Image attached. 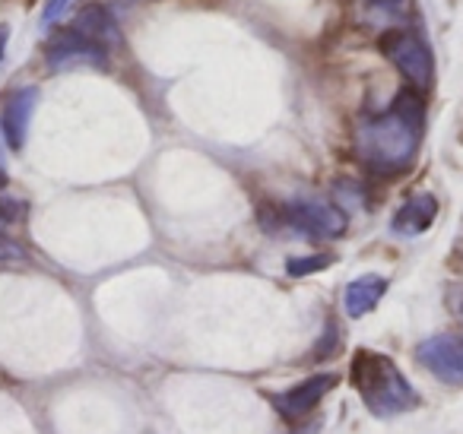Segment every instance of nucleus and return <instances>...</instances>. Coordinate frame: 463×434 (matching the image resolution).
<instances>
[{"mask_svg": "<svg viewBox=\"0 0 463 434\" xmlns=\"http://www.w3.org/2000/svg\"><path fill=\"white\" fill-rule=\"evenodd\" d=\"M422 118H425L422 99L416 92H400L387 115L362 121L359 134H355L359 159L368 168H374V172H384V175L403 172L419 149Z\"/></svg>", "mask_w": 463, "mask_h": 434, "instance_id": "nucleus-1", "label": "nucleus"}, {"mask_svg": "<svg viewBox=\"0 0 463 434\" xmlns=\"http://www.w3.org/2000/svg\"><path fill=\"white\" fill-rule=\"evenodd\" d=\"M353 383L359 390L362 402L378 419H393V415L412 412L419 406L416 390L403 377L391 355H381L372 349H359L353 355Z\"/></svg>", "mask_w": 463, "mask_h": 434, "instance_id": "nucleus-2", "label": "nucleus"}, {"mask_svg": "<svg viewBox=\"0 0 463 434\" xmlns=\"http://www.w3.org/2000/svg\"><path fill=\"white\" fill-rule=\"evenodd\" d=\"M381 52L400 71V77L410 86H416L419 92L429 90L431 80H435V61L431 52L419 35L412 33H391L381 39Z\"/></svg>", "mask_w": 463, "mask_h": 434, "instance_id": "nucleus-3", "label": "nucleus"}, {"mask_svg": "<svg viewBox=\"0 0 463 434\" xmlns=\"http://www.w3.org/2000/svg\"><path fill=\"white\" fill-rule=\"evenodd\" d=\"M286 216L296 229L308 231L315 238H336L346 231V216L334 203L321 197H296L286 206Z\"/></svg>", "mask_w": 463, "mask_h": 434, "instance_id": "nucleus-4", "label": "nucleus"}, {"mask_svg": "<svg viewBox=\"0 0 463 434\" xmlns=\"http://www.w3.org/2000/svg\"><path fill=\"white\" fill-rule=\"evenodd\" d=\"M416 358L438 377V381L454 383V387L463 383V336L441 333V336L425 339V343H419Z\"/></svg>", "mask_w": 463, "mask_h": 434, "instance_id": "nucleus-5", "label": "nucleus"}, {"mask_svg": "<svg viewBox=\"0 0 463 434\" xmlns=\"http://www.w3.org/2000/svg\"><path fill=\"white\" fill-rule=\"evenodd\" d=\"M334 387H336V374H315V377H308V381L298 383V387L273 396V409H277L286 421L305 419L308 412H315V406Z\"/></svg>", "mask_w": 463, "mask_h": 434, "instance_id": "nucleus-6", "label": "nucleus"}, {"mask_svg": "<svg viewBox=\"0 0 463 434\" xmlns=\"http://www.w3.org/2000/svg\"><path fill=\"white\" fill-rule=\"evenodd\" d=\"M48 67L52 71H71V67H105V48L83 39L80 33H64L48 48Z\"/></svg>", "mask_w": 463, "mask_h": 434, "instance_id": "nucleus-7", "label": "nucleus"}, {"mask_svg": "<svg viewBox=\"0 0 463 434\" xmlns=\"http://www.w3.org/2000/svg\"><path fill=\"white\" fill-rule=\"evenodd\" d=\"M35 105H39V90H35V86L10 92L7 102H4V111H0V127H4V137H7L10 149L26 146L29 121H33V115H35Z\"/></svg>", "mask_w": 463, "mask_h": 434, "instance_id": "nucleus-8", "label": "nucleus"}, {"mask_svg": "<svg viewBox=\"0 0 463 434\" xmlns=\"http://www.w3.org/2000/svg\"><path fill=\"white\" fill-rule=\"evenodd\" d=\"M73 33H80L83 39L96 42V45L109 48V45H121V33H118L115 20L105 7L99 4H86L77 16H73Z\"/></svg>", "mask_w": 463, "mask_h": 434, "instance_id": "nucleus-9", "label": "nucleus"}, {"mask_svg": "<svg viewBox=\"0 0 463 434\" xmlns=\"http://www.w3.org/2000/svg\"><path fill=\"white\" fill-rule=\"evenodd\" d=\"M435 216H438V200L431 197V193H412L397 210V216H393V231L410 235V238L422 235V231L435 222Z\"/></svg>", "mask_w": 463, "mask_h": 434, "instance_id": "nucleus-10", "label": "nucleus"}, {"mask_svg": "<svg viewBox=\"0 0 463 434\" xmlns=\"http://www.w3.org/2000/svg\"><path fill=\"white\" fill-rule=\"evenodd\" d=\"M387 292V279L384 276H359L346 286V314L349 317H365L378 307V301Z\"/></svg>", "mask_w": 463, "mask_h": 434, "instance_id": "nucleus-11", "label": "nucleus"}, {"mask_svg": "<svg viewBox=\"0 0 463 434\" xmlns=\"http://www.w3.org/2000/svg\"><path fill=\"white\" fill-rule=\"evenodd\" d=\"M334 263V254H311V257H292L286 263V273L289 276H311V273H321Z\"/></svg>", "mask_w": 463, "mask_h": 434, "instance_id": "nucleus-12", "label": "nucleus"}, {"mask_svg": "<svg viewBox=\"0 0 463 434\" xmlns=\"http://www.w3.org/2000/svg\"><path fill=\"white\" fill-rule=\"evenodd\" d=\"M444 305H448L450 317L463 324V282H448V288H444Z\"/></svg>", "mask_w": 463, "mask_h": 434, "instance_id": "nucleus-13", "label": "nucleus"}, {"mask_svg": "<svg viewBox=\"0 0 463 434\" xmlns=\"http://www.w3.org/2000/svg\"><path fill=\"white\" fill-rule=\"evenodd\" d=\"M71 7V0H45V10H42V26H54V23L64 16V10Z\"/></svg>", "mask_w": 463, "mask_h": 434, "instance_id": "nucleus-14", "label": "nucleus"}, {"mask_svg": "<svg viewBox=\"0 0 463 434\" xmlns=\"http://www.w3.org/2000/svg\"><path fill=\"white\" fill-rule=\"evenodd\" d=\"M10 260H23V248L14 238H7L0 231V263H10Z\"/></svg>", "mask_w": 463, "mask_h": 434, "instance_id": "nucleus-15", "label": "nucleus"}, {"mask_svg": "<svg viewBox=\"0 0 463 434\" xmlns=\"http://www.w3.org/2000/svg\"><path fill=\"white\" fill-rule=\"evenodd\" d=\"M4 48H7V29H0V58H4Z\"/></svg>", "mask_w": 463, "mask_h": 434, "instance_id": "nucleus-16", "label": "nucleus"}, {"mask_svg": "<svg viewBox=\"0 0 463 434\" xmlns=\"http://www.w3.org/2000/svg\"><path fill=\"white\" fill-rule=\"evenodd\" d=\"M321 431V425H308V428H302V431H292V434H317Z\"/></svg>", "mask_w": 463, "mask_h": 434, "instance_id": "nucleus-17", "label": "nucleus"}, {"mask_svg": "<svg viewBox=\"0 0 463 434\" xmlns=\"http://www.w3.org/2000/svg\"><path fill=\"white\" fill-rule=\"evenodd\" d=\"M7 184V172H4V153H0V187Z\"/></svg>", "mask_w": 463, "mask_h": 434, "instance_id": "nucleus-18", "label": "nucleus"}, {"mask_svg": "<svg viewBox=\"0 0 463 434\" xmlns=\"http://www.w3.org/2000/svg\"><path fill=\"white\" fill-rule=\"evenodd\" d=\"M372 4H378V7H397L400 0H372Z\"/></svg>", "mask_w": 463, "mask_h": 434, "instance_id": "nucleus-19", "label": "nucleus"}]
</instances>
